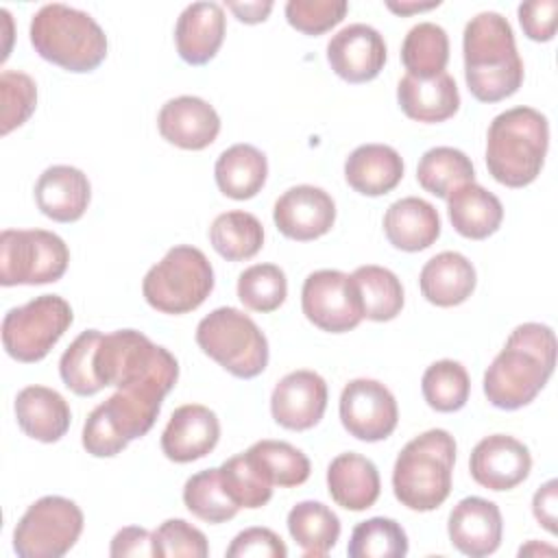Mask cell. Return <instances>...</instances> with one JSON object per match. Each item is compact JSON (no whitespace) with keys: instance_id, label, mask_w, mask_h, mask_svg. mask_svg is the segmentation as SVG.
Returning a JSON list of instances; mask_svg holds the SVG:
<instances>
[{"instance_id":"1","label":"cell","mask_w":558,"mask_h":558,"mask_svg":"<svg viewBox=\"0 0 558 558\" xmlns=\"http://www.w3.org/2000/svg\"><path fill=\"white\" fill-rule=\"evenodd\" d=\"M556 366V336L549 325L523 323L484 373V395L499 410H519L545 388Z\"/></svg>"},{"instance_id":"2","label":"cell","mask_w":558,"mask_h":558,"mask_svg":"<svg viewBox=\"0 0 558 558\" xmlns=\"http://www.w3.org/2000/svg\"><path fill=\"white\" fill-rule=\"evenodd\" d=\"M94 368L105 388L113 386L116 390L155 403H163L179 379L177 357L137 329L102 333Z\"/></svg>"},{"instance_id":"3","label":"cell","mask_w":558,"mask_h":558,"mask_svg":"<svg viewBox=\"0 0 558 558\" xmlns=\"http://www.w3.org/2000/svg\"><path fill=\"white\" fill-rule=\"evenodd\" d=\"M462 54L466 87L480 102H499L519 92L523 59L512 26L501 13L482 11L466 22Z\"/></svg>"},{"instance_id":"4","label":"cell","mask_w":558,"mask_h":558,"mask_svg":"<svg viewBox=\"0 0 558 558\" xmlns=\"http://www.w3.org/2000/svg\"><path fill=\"white\" fill-rule=\"evenodd\" d=\"M549 148V122L532 107H512L493 118L486 133L488 174L506 187H525L541 174Z\"/></svg>"},{"instance_id":"5","label":"cell","mask_w":558,"mask_h":558,"mask_svg":"<svg viewBox=\"0 0 558 558\" xmlns=\"http://www.w3.org/2000/svg\"><path fill=\"white\" fill-rule=\"evenodd\" d=\"M456 438L440 427L414 436L392 466V490L401 506L429 512L445 504L451 493Z\"/></svg>"},{"instance_id":"6","label":"cell","mask_w":558,"mask_h":558,"mask_svg":"<svg viewBox=\"0 0 558 558\" xmlns=\"http://www.w3.org/2000/svg\"><path fill=\"white\" fill-rule=\"evenodd\" d=\"M35 52L68 70L92 72L107 59V35L100 24L85 11L63 2L44 4L28 26Z\"/></svg>"},{"instance_id":"7","label":"cell","mask_w":558,"mask_h":558,"mask_svg":"<svg viewBox=\"0 0 558 558\" xmlns=\"http://www.w3.org/2000/svg\"><path fill=\"white\" fill-rule=\"evenodd\" d=\"M214 283L207 255L196 246L177 244L144 275L142 294L153 310L179 316L198 310Z\"/></svg>"},{"instance_id":"8","label":"cell","mask_w":558,"mask_h":558,"mask_svg":"<svg viewBox=\"0 0 558 558\" xmlns=\"http://www.w3.org/2000/svg\"><path fill=\"white\" fill-rule=\"evenodd\" d=\"M196 344L238 379H253L268 366V340L238 307H216L196 325Z\"/></svg>"},{"instance_id":"9","label":"cell","mask_w":558,"mask_h":558,"mask_svg":"<svg viewBox=\"0 0 558 558\" xmlns=\"http://www.w3.org/2000/svg\"><path fill=\"white\" fill-rule=\"evenodd\" d=\"M74 320L70 303L59 294H41L11 307L2 318V347L22 364L44 360Z\"/></svg>"},{"instance_id":"10","label":"cell","mask_w":558,"mask_h":558,"mask_svg":"<svg viewBox=\"0 0 558 558\" xmlns=\"http://www.w3.org/2000/svg\"><path fill=\"white\" fill-rule=\"evenodd\" d=\"M70 264V248L46 229H4L0 233V283L41 286L59 281Z\"/></svg>"},{"instance_id":"11","label":"cell","mask_w":558,"mask_h":558,"mask_svg":"<svg viewBox=\"0 0 558 558\" xmlns=\"http://www.w3.org/2000/svg\"><path fill=\"white\" fill-rule=\"evenodd\" d=\"M83 525V510L72 499L39 497L13 530V549L20 558H61L76 545Z\"/></svg>"},{"instance_id":"12","label":"cell","mask_w":558,"mask_h":558,"mask_svg":"<svg viewBox=\"0 0 558 558\" xmlns=\"http://www.w3.org/2000/svg\"><path fill=\"white\" fill-rule=\"evenodd\" d=\"M301 307L305 318L329 333L355 329L362 318V301L351 275L333 268L314 270L301 288Z\"/></svg>"},{"instance_id":"13","label":"cell","mask_w":558,"mask_h":558,"mask_svg":"<svg viewBox=\"0 0 558 558\" xmlns=\"http://www.w3.org/2000/svg\"><path fill=\"white\" fill-rule=\"evenodd\" d=\"M342 427L362 442L386 440L399 423L395 395L377 379H351L340 392Z\"/></svg>"},{"instance_id":"14","label":"cell","mask_w":558,"mask_h":558,"mask_svg":"<svg viewBox=\"0 0 558 558\" xmlns=\"http://www.w3.org/2000/svg\"><path fill=\"white\" fill-rule=\"evenodd\" d=\"M272 220L286 238L310 242L331 231L336 222V203L323 187L294 185L275 201Z\"/></svg>"},{"instance_id":"15","label":"cell","mask_w":558,"mask_h":558,"mask_svg":"<svg viewBox=\"0 0 558 558\" xmlns=\"http://www.w3.org/2000/svg\"><path fill=\"white\" fill-rule=\"evenodd\" d=\"M327 381L307 368L292 371L277 381L270 395V414L290 432H305L320 423L327 410Z\"/></svg>"},{"instance_id":"16","label":"cell","mask_w":558,"mask_h":558,"mask_svg":"<svg viewBox=\"0 0 558 558\" xmlns=\"http://www.w3.org/2000/svg\"><path fill=\"white\" fill-rule=\"evenodd\" d=\"M469 471L471 477L488 490H512L527 480L532 471V456L514 436L490 434L473 447Z\"/></svg>"},{"instance_id":"17","label":"cell","mask_w":558,"mask_h":558,"mask_svg":"<svg viewBox=\"0 0 558 558\" xmlns=\"http://www.w3.org/2000/svg\"><path fill=\"white\" fill-rule=\"evenodd\" d=\"M388 59L381 33L368 24H349L331 35L327 63L347 83H368L379 76Z\"/></svg>"},{"instance_id":"18","label":"cell","mask_w":558,"mask_h":558,"mask_svg":"<svg viewBox=\"0 0 558 558\" xmlns=\"http://www.w3.org/2000/svg\"><path fill=\"white\" fill-rule=\"evenodd\" d=\"M447 534L460 554L471 558L490 556L501 545V510L495 501L484 497H464L449 512Z\"/></svg>"},{"instance_id":"19","label":"cell","mask_w":558,"mask_h":558,"mask_svg":"<svg viewBox=\"0 0 558 558\" xmlns=\"http://www.w3.org/2000/svg\"><path fill=\"white\" fill-rule=\"evenodd\" d=\"M220 440V421L214 410L201 403L179 405L161 434V451L177 464L205 458Z\"/></svg>"},{"instance_id":"20","label":"cell","mask_w":558,"mask_h":558,"mask_svg":"<svg viewBox=\"0 0 558 558\" xmlns=\"http://www.w3.org/2000/svg\"><path fill=\"white\" fill-rule=\"evenodd\" d=\"M161 137L183 150H203L220 133L218 111L198 96H177L161 105L157 116Z\"/></svg>"},{"instance_id":"21","label":"cell","mask_w":558,"mask_h":558,"mask_svg":"<svg viewBox=\"0 0 558 558\" xmlns=\"http://www.w3.org/2000/svg\"><path fill=\"white\" fill-rule=\"evenodd\" d=\"M225 33L227 17L218 2H192L174 26L177 52L187 65H205L218 54Z\"/></svg>"},{"instance_id":"22","label":"cell","mask_w":558,"mask_h":558,"mask_svg":"<svg viewBox=\"0 0 558 558\" xmlns=\"http://www.w3.org/2000/svg\"><path fill=\"white\" fill-rule=\"evenodd\" d=\"M92 201V185L83 170L74 166H50L35 183L39 211L54 222H76Z\"/></svg>"},{"instance_id":"23","label":"cell","mask_w":558,"mask_h":558,"mask_svg":"<svg viewBox=\"0 0 558 558\" xmlns=\"http://www.w3.org/2000/svg\"><path fill=\"white\" fill-rule=\"evenodd\" d=\"M397 102L410 120L436 124L458 113L460 92L453 76L447 72H440L432 78H416L405 74L397 85Z\"/></svg>"},{"instance_id":"24","label":"cell","mask_w":558,"mask_h":558,"mask_svg":"<svg viewBox=\"0 0 558 558\" xmlns=\"http://www.w3.org/2000/svg\"><path fill=\"white\" fill-rule=\"evenodd\" d=\"M327 490L340 508L362 512L379 499V471L375 462L362 453H340L327 466Z\"/></svg>"},{"instance_id":"25","label":"cell","mask_w":558,"mask_h":558,"mask_svg":"<svg viewBox=\"0 0 558 558\" xmlns=\"http://www.w3.org/2000/svg\"><path fill=\"white\" fill-rule=\"evenodd\" d=\"M15 418L20 429L39 442H57L65 436L72 423V412L63 395L48 386H26L17 392Z\"/></svg>"},{"instance_id":"26","label":"cell","mask_w":558,"mask_h":558,"mask_svg":"<svg viewBox=\"0 0 558 558\" xmlns=\"http://www.w3.org/2000/svg\"><path fill=\"white\" fill-rule=\"evenodd\" d=\"M477 283L475 266L458 251H442L425 262L418 275V288L425 301L436 307H456L464 303Z\"/></svg>"},{"instance_id":"27","label":"cell","mask_w":558,"mask_h":558,"mask_svg":"<svg viewBox=\"0 0 558 558\" xmlns=\"http://www.w3.org/2000/svg\"><path fill=\"white\" fill-rule=\"evenodd\" d=\"M384 233L395 248L418 253L440 238V216L425 198L405 196L386 209Z\"/></svg>"},{"instance_id":"28","label":"cell","mask_w":558,"mask_h":558,"mask_svg":"<svg viewBox=\"0 0 558 558\" xmlns=\"http://www.w3.org/2000/svg\"><path fill=\"white\" fill-rule=\"evenodd\" d=\"M403 159L388 144H362L344 161V179L362 196H384L403 179Z\"/></svg>"},{"instance_id":"29","label":"cell","mask_w":558,"mask_h":558,"mask_svg":"<svg viewBox=\"0 0 558 558\" xmlns=\"http://www.w3.org/2000/svg\"><path fill=\"white\" fill-rule=\"evenodd\" d=\"M268 177V159L253 144H233L222 150L214 166L218 190L233 201H248L262 192Z\"/></svg>"},{"instance_id":"30","label":"cell","mask_w":558,"mask_h":558,"mask_svg":"<svg viewBox=\"0 0 558 558\" xmlns=\"http://www.w3.org/2000/svg\"><path fill=\"white\" fill-rule=\"evenodd\" d=\"M447 214L462 238L486 240L501 227L504 205L486 187L466 183L447 198Z\"/></svg>"},{"instance_id":"31","label":"cell","mask_w":558,"mask_h":558,"mask_svg":"<svg viewBox=\"0 0 558 558\" xmlns=\"http://www.w3.org/2000/svg\"><path fill=\"white\" fill-rule=\"evenodd\" d=\"M288 532L305 558L327 556L340 538L338 514L320 501H299L288 512Z\"/></svg>"},{"instance_id":"32","label":"cell","mask_w":558,"mask_h":558,"mask_svg":"<svg viewBox=\"0 0 558 558\" xmlns=\"http://www.w3.org/2000/svg\"><path fill=\"white\" fill-rule=\"evenodd\" d=\"M416 181L425 192L447 201L458 187L475 183V168L462 150L453 146H434L418 159Z\"/></svg>"},{"instance_id":"33","label":"cell","mask_w":558,"mask_h":558,"mask_svg":"<svg viewBox=\"0 0 558 558\" xmlns=\"http://www.w3.org/2000/svg\"><path fill=\"white\" fill-rule=\"evenodd\" d=\"M209 242L227 262H244L262 251L264 227L257 216L248 211H225L214 218L209 227Z\"/></svg>"},{"instance_id":"34","label":"cell","mask_w":558,"mask_h":558,"mask_svg":"<svg viewBox=\"0 0 558 558\" xmlns=\"http://www.w3.org/2000/svg\"><path fill=\"white\" fill-rule=\"evenodd\" d=\"M351 277L360 292L364 318L375 323H388L401 314L405 294L399 277L392 270L366 264L355 268Z\"/></svg>"},{"instance_id":"35","label":"cell","mask_w":558,"mask_h":558,"mask_svg":"<svg viewBox=\"0 0 558 558\" xmlns=\"http://www.w3.org/2000/svg\"><path fill=\"white\" fill-rule=\"evenodd\" d=\"M401 63L416 78H432L445 72L449 63L447 31L434 22L412 26L401 44Z\"/></svg>"},{"instance_id":"36","label":"cell","mask_w":558,"mask_h":558,"mask_svg":"<svg viewBox=\"0 0 558 558\" xmlns=\"http://www.w3.org/2000/svg\"><path fill=\"white\" fill-rule=\"evenodd\" d=\"M244 453L266 475V480L272 486H301L307 482L312 471L310 458L286 440H257Z\"/></svg>"},{"instance_id":"37","label":"cell","mask_w":558,"mask_h":558,"mask_svg":"<svg viewBox=\"0 0 558 558\" xmlns=\"http://www.w3.org/2000/svg\"><path fill=\"white\" fill-rule=\"evenodd\" d=\"M421 392L427 405L436 412H458L471 395L466 368L456 360H438L429 364L421 379Z\"/></svg>"},{"instance_id":"38","label":"cell","mask_w":558,"mask_h":558,"mask_svg":"<svg viewBox=\"0 0 558 558\" xmlns=\"http://www.w3.org/2000/svg\"><path fill=\"white\" fill-rule=\"evenodd\" d=\"M408 547L401 523L388 517H371L353 527L347 554L351 558H403Z\"/></svg>"},{"instance_id":"39","label":"cell","mask_w":558,"mask_h":558,"mask_svg":"<svg viewBox=\"0 0 558 558\" xmlns=\"http://www.w3.org/2000/svg\"><path fill=\"white\" fill-rule=\"evenodd\" d=\"M183 504L205 523H225L240 510L227 495L218 469H205L187 477L183 486Z\"/></svg>"},{"instance_id":"40","label":"cell","mask_w":558,"mask_h":558,"mask_svg":"<svg viewBox=\"0 0 558 558\" xmlns=\"http://www.w3.org/2000/svg\"><path fill=\"white\" fill-rule=\"evenodd\" d=\"M100 338L102 333L98 329L81 331L59 360L61 381L78 397H92L105 388L94 368V357Z\"/></svg>"},{"instance_id":"41","label":"cell","mask_w":558,"mask_h":558,"mask_svg":"<svg viewBox=\"0 0 558 558\" xmlns=\"http://www.w3.org/2000/svg\"><path fill=\"white\" fill-rule=\"evenodd\" d=\"M286 296L288 279L277 264H253L238 277V299L253 312H275L283 305Z\"/></svg>"},{"instance_id":"42","label":"cell","mask_w":558,"mask_h":558,"mask_svg":"<svg viewBox=\"0 0 558 558\" xmlns=\"http://www.w3.org/2000/svg\"><path fill=\"white\" fill-rule=\"evenodd\" d=\"M220 480L231 497V501L238 508H262L272 497V484L266 480V475L251 462L246 453L231 456L220 466Z\"/></svg>"},{"instance_id":"43","label":"cell","mask_w":558,"mask_h":558,"mask_svg":"<svg viewBox=\"0 0 558 558\" xmlns=\"http://www.w3.org/2000/svg\"><path fill=\"white\" fill-rule=\"evenodd\" d=\"M0 133L9 135L13 129L22 126L37 107V85L35 81L15 70H4L0 74Z\"/></svg>"},{"instance_id":"44","label":"cell","mask_w":558,"mask_h":558,"mask_svg":"<svg viewBox=\"0 0 558 558\" xmlns=\"http://www.w3.org/2000/svg\"><path fill=\"white\" fill-rule=\"evenodd\" d=\"M155 558H205L209 545L205 534L185 519H166L155 532Z\"/></svg>"},{"instance_id":"45","label":"cell","mask_w":558,"mask_h":558,"mask_svg":"<svg viewBox=\"0 0 558 558\" xmlns=\"http://www.w3.org/2000/svg\"><path fill=\"white\" fill-rule=\"evenodd\" d=\"M286 20L292 28L303 35H323L338 26L347 11L349 2L344 0H288Z\"/></svg>"},{"instance_id":"46","label":"cell","mask_w":558,"mask_h":558,"mask_svg":"<svg viewBox=\"0 0 558 558\" xmlns=\"http://www.w3.org/2000/svg\"><path fill=\"white\" fill-rule=\"evenodd\" d=\"M81 442H83L85 451L94 458H113V456L122 453L129 445V440L111 423L102 403L89 412V416L83 425Z\"/></svg>"},{"instance_id":"47","label":"cell","mask_w":558,"mask_h":558,"mask_svg":"<svg viewBox=\"0 0 558 558\" xmlns=\"http://www.w3.org/2000/svg\"><path fill=\"white\" fill-rule=\"evenodd\" d=\"M225 554L229 558H286L288 547L281 536L268 527H246L235 534Z\"/></svg>"},{"instance_id":"48","label":"cell","mask_w":558,"mask_h":558,"mask_svg":"<svg viewBox=\"0 0 558 558\" xmlns=\"http://www.w3.org/2000/svg\"><path fill=\"white\" fill-rule=\"evenodd\" d=\"M519 24L523 35L532 41H551L558 24V2L556 0H530L519 4Z\"/></svg>"},{"instance_id":"49","label":"cell","mask_w":558,"mask_h":558,"mask_svg":"<svg viewBox=\"0 0 558 558\" xmlns=\"http://www.w3.org/2000/svg\"><path fill=\"white\" fill-rule=\"evenodd\" d=\"M109 554L113 558H126V556H150L155 558V543L153 532L140 525H126L116 532L111 538Z\"/></svg>"},{"instance_id":"50","label":"cell","mask_w":558,"mask_h":558,"mask_svg":"<svg viewBox=\"0 0 558 558\" xmlns=\"http://www.w3.org/2000/svg\"><path fill=\"white\" fill-rule=\"evenodd\" d=\"M556 506H558V480H547L532 497V512L549 534H556Z\"/></svg>"},{"instance_id":"51","label":"cell","mask_w":558,"mask_h":558,"mask_svg":"<svg viewBox=\"0 0 558 558\" xmlns=\"http://www.w3.org/2000/svg\"><path fill=\"white\" fill-rule=\"evenodd\" d=\"M225 7L244 24H259L266 22L270 11H272V2L270 0H251V2H225Z\"/></svg>"},{"instance_id":"52","label":"cell","mask_w":558,"mask_h":558,"mask_svg":"<svg viewBox=\"0 0 558 558\" xmlns=\"http://www.w3.org/2000/svg\"><path fill=\"white\" fill-rule=\"evenodd\" d=\"M386 7H388L392 13H397V15H412V13H421V11L436 9V7H440V2H438V0H434V2H412V0L392 2V0H388Z\"/></svg>"},{"instance_id":"53","label":"cell","mask_w":558,"mask_h":558,"mask_svg":"<svg viewBox=\"0 0 558 558\" xmlns=\"http://www.w3.org/2000/svg\"><path fill=\"white\" fill-rule=\"evenodd\" d=\"M530 554H556V549L549 545H538L536 541H530L519 549V556H530Z\"/></svg>"}]
</instances>
